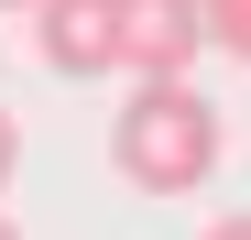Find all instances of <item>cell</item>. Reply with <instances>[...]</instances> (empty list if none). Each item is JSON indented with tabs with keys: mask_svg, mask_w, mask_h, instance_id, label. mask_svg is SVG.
Wrapping results in <instances>:
<instances>
[{
	"mask_svg": "<svg viewBox=\"0 0 251 240\" xmlns=\"http://www.w3.org/2000/svg\"><path fill=\"white\" fill-rule=\"evenodd\" d=\"M109 164L142 196H197L219 175V109L197 98V76L186 88H131L109 109Z\"/></svg>",
	"mask_w": 251,
	"mask_h": 240,
	"instance_id": "obj_1",
	"label": "cell"
},
{
	"mask_svg": "<svg viewBox=\"0 0 251 240\" xmlns=\"http://www.w3.org/2000/svg\"><path fill=\"white\" fill-rule=\"evenodd\" d=\"M120 11V76L131 88H186L207 55V0H109Z\"/></svg>",
	"mask_w": 251,
	"mask_h": 240,
	"instance_id": "obj_2",
	"label": "cell"
},
{
	"mask_svg": "<svg viewBox=\"0 0 251 240\" xmlns=\"http://www.w3.org/2000/svg\"><path fill=\"white\" fill-rule=\"evenodd\" d=\"M33 55L55 76H109L120 66V11L109 0H44L33 11Z\"/></svg>",
	"mask_w": 251,
	"mask_h": 240,
	"instance_id": "obj_3",
	"label": "cell"
},
{
	"mask_svg": "<svg viewBox=\"0 0 251 240\" xmlns=\"http://www.w3.org/2000/svg\"><path fill=\"white\" fill-rule=\"evenodd\" d=\"M207 44L251 66V0H207Z\"/></svg>",
	"mask_w": 251,
	"mask_h": 240,
	"instance_id": "obj_4",
	"label": "cell"
},
{
	"mask_svg": "<svg viewBox=\"0 0 251 240\" xmlns=\"http://www.w3.org/2000/svg\"><path fill=\"white\" fill-rule=\"evenodd\" d=\"M11 164H22V120L0 109V186H11Z\"/></svg>",
	"mask_w": 251,
	"mask_h": 240,
	"instance_id": "obj_5",
	"label": "cell"
},
{
	"mask_svg": "<svg viewBox=\"0 0 251 240\" xmlns=\"http://www.w3.org/2000/svg\"><path fill=\"white\" fill-rule=\"evenodd\" d=\"M207 240H251V208H229V218H207Z\"/></svg>",
	"mask_w": 251,
	"mask_h": 240,
	"instance_id": "obj_6",
	"label": "cell"
},
{
	"mask_svg": "<svg viewBox=\"0 0 251 240\" xmlns=\"http://www.w3.org/2000/svg\"><path fill=\"white\" fill-rule=\"evenodd\" d=\"M0 11H44V0H0Z\"/></svg>",
	"mask_w": 251,
	"mask_h": 240,
	"instance_id": "obj_7",
	"label": "cell"
},
{
	"mask_svg": "<svg viewBox=\"0 0 251 240\" xmlns=\"http://www.w3.org/2000/svg\"><path fill=\"white\" fill-rule=\"evenodd\" d=\"M0 240H22V229H11V218H0Z\"/></svg>",
	"mask_w": 251,
	"mask_h": 240,
	"instance_id": "obj_8",
	"label": "cell"
}]
</instances>
